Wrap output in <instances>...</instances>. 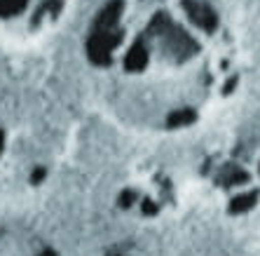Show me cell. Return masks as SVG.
I'll use <instances>...</instances> for the list:
<instances>
[{
    "label": "cell",
    "instance_id": "obj_4",
    "mask_svg": "<svg viewBox=\"0 0 260 256\" xmlns=\"http://www.w3.org/2000/svg\"><path fill=\"white\" fill-rule=\"evenodd\" d=\"M5 148H7V134H5V129L0 127V160L5 155Z\"/></svg>",
    "mask_w": 260,
    "mask_h": 256
},
{
    "label": "cell",
    "instance_id": "obj_3",
    "mask_svg": "<svg viewBox=\"0 0 260 256\" xmlns=\"http://www.w3.org/2000/svg\"><path fill=\"white\" fill-rule=\"evenodd\" d=\"M71 0H0V33L17 40L45 36L61 21Z\"/></svg>",
    "mask_w": 260,
    "mask_h": 256
},
{
    "label": "cell",
    "instance_id": "obj_2",
    "mask_svg": "<svg viewBox=\"0 0 260 256\" xmlns=\"http://www.w3.org/2000/svg\"><path fill=\"white\" fill-rule=\"evenodd\" d=\"M209 188L218 190L232 209H246L260 200V146H237L211 153L202 167Z\"/></svg>",
    "mask_w": 260,
    "mask_h": 256
},
{
    "label": "cell",
    "instance_id": "obj_1",
    "mask_svg": "<svg viewBox=\"0 0 260 256\" xmlns=\"http://www.w3.org/2000/svg\"><path fill=\"white\" fill-rule=\"evenodd\" d=\"M110 110L136 127H190L237 82V43L211 0H110L87 33Z\"/></svg>",
    "mask_w": 260,
    "mask_h": 256
}]
</instances>
